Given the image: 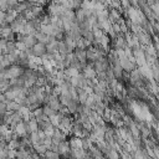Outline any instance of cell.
Segmentation results:
<instances>
[{
    "mask_svg": "<svg viewBox=\"0 0 159 159\" xmlns=\"http://www.w3.org/2000/svg\"><path fill=\"white\" fill-rule=\"evenodd\" d=\"M45 50H46V47H45V45L44 44H36L32 47V52H34V55H36V56H41V55H44L45 54Z\"/></svg>",
    "mask_w": 159,
    "mask_h": 159,
    "instance_id": "obj_1",
    "label": "cell"
},
{
    "mask_svg": "<svg viewBox=\"0 0 159 159\" xmlns=\"http://www.w3.org/2000/svg\"><path fill=\"white\" fill-rule=\"evenodd\" d=\"M22 42H24L27 47H30V46H32V47H34V46L36 45V44H35V37L32 36V35H26V36L24 37V40H22Z\"/></svg>",
    "mask_w": 159,
    "mask_h": 159,
    "instance_id": "obj_2",
    "label": "cell"
},
{
    "mask_svg": "<svg viewBox=\"0 0 159 159\" xmlns=\"http://www.w3.org/2000/svg\"><path fill=\"white\" fill-rule=\"evenodd\" d=\"M8 108H9V111L10 109H21L20 108V106H19V103H17V102H15V101H11V102H9L8 103Z\"/></svg>",
    "mask_w": 159,
    "mask_h": 159,
    "instance_id": "obj_3",
    "label": "cell"
},
{
    "mask_svg": "<svg viewBox=\"0 0 159 159\" xmlns=\"http://www.w3.org/2000/svg\"><path fill=\"white\" fill-rule=\"evenodd\" d=\"M16 132L19 134H24L25 133V126H24V123H22V122H20V123H17V124H16Z\"/></svg>",
    "mask_w": 159,
    "mask_h": 159,
    "instance_id": "obj_4",
    "label": "cell"
},
{
    "mask_svg": "<svg viewBox=\"0 0 159 159\" xmlns=\"http://www.w3.org/2000/svg\"><path fill=\"white\" fill-rule=\"evenodd\" d=\"M45 155L49 159H58V153H56V152H46Z\"/></svg>",
    "mask_w": 159,
    "mask_h": 159,
    "instance_id": "obj_5",
    "label": "cell"
},
{
    "mask_svg": "<svg viewBox=\"0 0 159 159\" xmlns=\"http://www.w3.org/2000/svg\"><path fill=\"white\" fill-rule=\"evenodd\" d=\"M85 73H86V77H93V76H95V71H93L91 67H87L85 70Z\"/></svg>",
    "mask_w": 159,
    "mask_h": 159,
    "instance_id": "obj_6",
    "label": "cell"
},
{
    "mask_svg": "<svg viewBox=\"0 0 159 159\" xmlns=\"http://www.w3.org/2000/svg\"><path fill=\"white\" fill-rule=\"evenodd\" d=\"M29 128H30V131L35 132L37 129V123L35 121H30V122H29Z\"/></svg>",
    "mask_w": 159,
    "mask_h": 159,
    "instance_id": "obj_7",
    "label": "cell"
},
{
    "mask_svg": "<svg viewBox=\"0 0 159 159\" xmlns=\"http://www.w3.org/2000/svg\"><path fill=\"white\" fill-rule=\"evenodd\" d=\"M44 113H45V116H54V109H52L51 107H46L45 108V111H44Z\"/></svg>",
    "mask_w": 159,
    "mask_h": 159,
    "instance_id": "obj_8",
    "label": "cell"
}]
</instances>
